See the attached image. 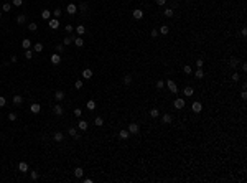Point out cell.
<instances>
[{
	"instance_id": "cell-1",
	"label": "cell",
	"mask_w": 247,
	"mask_h": 183,
	"mask_svg": "<svg viewBox=\"0 0 247 183\" xmlns=\"http://www.w3.org/2000/svg\"><path fill=\"white\" fill-rule=\"evenodd\" d=\"M165 84H166V88L170 89V92H173V94H175V92H178V86H176V84L173 83L171 79H168V81H166Z\"/></svg>"
},
{
	"instance_id": "cell-2",
	"label": "cell",
	"mask_w": 247,
	"mask_h": 183,
	"mask_svg": "<svg viewBox=\"0 0 247 183\" xmlns=\"http://www.w3.org/2000/svg\"><path fill=\"white\" fill-rule=\"evenodd\" d=\"M48 27L51 28V30H58V28H59V22H58V18H49Z\"/></svg>"
},
{
	"instance_id": "cell-3",
	"label": "cell",
	"mask_w": 247,
	"mask_h": 183,
	"mask_svg": "<svg viewBox=\"0 0 247 183\" xmlns=\"http://www.w3.org/2000/svg\"><path fill=\"white\" fill-rule=\"evenodd\" d=\"M191 109H193V112H196V114H198V112L203 111V104H201L199 101H194V102L191 104Z\"/></svg>"
},
{
	"instance_id": "cell-4",
	"label": "cell",
	"mask_w": 247,
	"mask_h": 183,
	"mask_svg": "<svg viewBox=\"0 0 247 183\" xmlns=\"http://www.w3.org/2000/svg\"><path fill=\"white\" fill-rule=\"evenodd\" d=\"M132 17L135 18V20H142V18H143V10H140V8H135V10L132 12Z\"/></svg>"
},
{
	"instance_id": "cell-5",
	"label": "cell",
	"mask_w": 247,
	"mask_h": 183,
	"mask_svg": "<svg viewBox=\"0 0 247 183\" xmlns=\"http://www.w3.org/2000/svg\"><path fill=\"white\" fill-rule=\"evenodd\" d=\"M129 132H130V134H133V135H135V134H138V132H140V127H138V124L132 122L130 125H129Z\"/></svg>"
},
{
	"instance_id": "cell-6",
	"label": "cell",
	"mask_w": 247,
	"mask_h": 183,
	"mask_svg": "<svg viewBox=\"0 0 247 183\" xmlns=\"http://www.w3.org/2000/svg\"><path fill=\"white\" fill-rule=\"evenodd\" d=\"M53 112H55L56 116H63V114H64V109H63L61 104H56V106H53Z\"/></svg>"
},
{
	"instance_id": "cell-7",
	"label": "cell",
	"mask_w": 247,
	"mask_h": 183,
	"mask_svg": "<svg viewBox=\"0 0 247 183\" xmlns=\"http://www.w3.org/2000/svg\"><path fill=\"white\" fill-rule=\"evenodd\" d=\"M49 60H51L53 64H59V63H61V55H59V53H53Z\"/></svg>"
},
{
	"instance_id": "cell-8",
	"label": "cell",
	"mask_w": 247,
	"mask_h": 183,
	"mask_svg": "<svg viewBox=\"0 0 247 183\" xmlns=\"http://www.w3.org/2000/svg\"><path fill=\"white\" fill-rule=\"evenodd\" d=\"M173 106H175V109H183V107H185V99H183V97H178V99L173 102Z\"/></svg>"
},
{
	"instance_id": "cell-9",
	"label": "cell",
	"mask_w": 247,
	"mask_h": 183,
	"mask_svg": "<svg viewBox=\"0 0 247 183\" xmlns=\"http://www.w3.org/2000/svg\"><path fill=\"white\" fill-rule=\"evenodd\" d=\"M66 12H68L69 15H74V13H76V12H77V7L74 5V3H69V5L66 7Z\"/></svg>"
},
{
	"instance_id": "cell-10",
	"label": "cell",
	"mask_w": 247,
	"mask_h": 183,
	"mask_svg": "<svg viewBox=\"0 0 247 183\" xmlns=\"http://www.w3.org/2000/svg\"><path fill=\"white\" fill-rule=\"evenodd\" d=\"M53 139H55V142H63L64 134H63V132H55V134H53Z\"/></svg>"
},
{
	"instance_id": "cell-11",
	"label": "cell",
	"mask_w": 247,
	"mask_h": 183,
	"mask_svg": "<svg viewBox=\"0 0 247 183\" xmlns=\"http://www.w3.org/2000/svg\"><path fill=\"white\" fill-rule=\"evenodd\" d=\"M18 170L23 172V173H27L28 172V163L27 162H20V163H18Z\"/></svg>"
},
{
	"instance_id": "cell-12",
	"label": "cell",
	"mask_w": 247,
	"mask_h": 183,
	"mask_svg": "<svg viewBox=\"0 0 247 183\" xmlns=\"http://www.w3.org/2000/svg\"><path fill=\"white\" fill-rule=\"evenodd\" d=\"M30 109H31V112H33V114H38V112L41 111V106L35 102V104H31V106H30Z\"/></svg>"
},
{
	"instance_id": "cell-13",
	"label": "cell",
	"mask_w": 247,
	"mask_h": 183,
	"mask_svg": "<svg viewBox=\"0 0 247 183\" xmlns=\"http://www.w3.org/2000/svg\"><path fill=\"white\" fill-rule=\"evenodd\" d=\"M51 15H53V13H51V12H49L48 8H44V10L41 12V17H43L44 20H49V18H51Z\"/></svg>"
},
{
	"instance_id": "cell-14",
	"label": "cell",
	"mask_w": 247,
	"mask_h": 183,
	"mask_svg": "<svg viewBox=\"0 0 247 183\" xmlns=\"http://www.w3.org/2000/svg\"><path fill=\"white\" fill-rule=\"evenodd\" d=\"M76 33H77V36H82V35L86 33V27H82V25L76 27Z\"/></svg>"
},
{
	"instance_id": "cell-15",
	"label": "cell",
	"mask_w": 247,
	"mask_h": 183,
	"mask_svg": "<svg viewBox=\"0 0 247 183\" xmlns=\"http://www.w3.org/2000/svg\"><path fill=\"white\" fill-rule=\"evenodd\" d=\"M74 38H76V36H64V40H63V45H64V46L71 45L73 41H74Z\"/></svg>"
},
{
	"instance_id": "cell-16",
	"label": "cell",
	"mask_w": 247,
	"mask_h": 183,
	"mask_svg": "<svg viewBox=\"0 0 247 183\" xmlns=\"http://www.w3.org/2000/svg\"><path fill=\"white\" fill-rule=\"evenodd\" d=\"M129 135H130L129 130H120V132H119V137H120L122 140H127V139H129Z\"/></svg>"
},
{
	"instance_id": "cell-17",
	"label": "cell",
	"mask_w": 247,
	"mask_h": 183,
	"mask_svg": "<svg viewBox=\"0 0 247 183\" xmlns=\"http://www.w3.org/2000/svg\"><path fill=\"white\" fill-rule=\"evenodd\" d=\"M73 43H74V45H76V46H77V48H81V46H82V45H84V40H82V38H81V36H76V38H74V41H73Z\"/></svg>"
},
{
	"instance_id": "cell-18",
	"label": "cell",
	"mask_w": 247,
	"mask_h": 183,
	"mask_svg": "<svg viewBox=\"0 0 247 183\" xmlns=\"http://www.w3.org/2000/svg\"><path fill=\"white\" fill-rule=\"evenodd\" d=\"M82 78H86V79H89V78H92V69H84L82 71Z\"/></svg>"
},
{
	"instance_id": "cell-19",
	"label": "cell",
	"mask_w": 247,
	"mask_h": 183,
	"mask_svg": "<svg viewBox=\"0 0 247 183\" xmlns=\"http://www.w3.org/2000/svg\"><path fill=\"white\" fill-rule=\"evenodd\" d=\"M25 22H27V15H23V13H22V15H18V17H16V23H18V25H23Z\"/></svg>"
},
{
	"instance_id": "cell-20",
	"label": "cell",
	"mask_w": 247,
	"mask_h": 183,
	"mask_svg": "<svg viewBox=\"0 0 247 183\" xmlns=\"http://www.w3.org/2000/svg\"><path fill=\"white\" fill-rule=\"evenodd\" d=\"M87 127H89L87 121H79V130H87Z\"/></svg>"
},
{
	"instance_id": "cell-21",
	"label": "cell",
	"mask_w": 247,
	"mask_h": 183,
	"mask_svg": "<svg viewBox=\"0 0 247 183\" xmlns=\"http://www.w3.org/2000/svg\"><path fill=\"white\" fill-rule=\"evenodd\" d=\"M22 102H23V97H22V96H18V94L13 96V104H15V106H20Z\"/></svg>"
},
{
	"instance_id": "cell-22",
	"label": "cell",
	"mask_w": 247,
	"mask_h": 183,
	"mask_svg": "<svg viewBox=\"0 0 247 183\" xmlns=\"http://www.w3.org/2000/svg\"><path fill=\"white\" fill-rule=\"evenodd\" d=\"M86 107H87L89 111H94V109H96V102H94L92 99H89L87 102H86Z\"/></svg>"
},
{
	"instance_id": "cell-23",
	"label": "cell",
	"mask_w": 247,
	"mask_h": 183,
	"mask_svg": "<svg viewBox=\"0 0 247 183\" xmlns=\"http://www.w3.org/2000/svg\"><path fill=\"white\" fill-rule=\"evenodd\" d=\"M55 99L56 101H63L64 99V92H63V91H56L55 92Z\"/></svg>"
},
{
	"instance_id": "cell-24",
	"label": "cell",
	"mask_w": 247,
	"mask_h": 183,
	"mask_svg": "<svg viewBox=\"0 0 247 183\" xmlns=\"http://www.w3.org/2000/svg\"><path fill=\"white\" fill-rule=\"evenodd\" d=\"M183 92H185V96H186V97H189V96H193V94H194V91H193V88H191V86L185 88V91H183Z\"/></svg>"
},
{
	"instance_id": "cell-25",
	"label": "cell",
	"mask_w": 247,
	"mask_h": 183,
	"mask_svg": "<svg viewBox=\"0 0 247 183\" xmlns=\"http://www.w3.org/2000/svg\"><path fill=\"white\" fill-rule=\"evenodd\" d=\"M158 116H160V111L157 109V107H153V109L150 111V117H152V119H157Z\"/></svg>"
},
{
	"instance_id": "cell-26",
	"label": "cell",
	"mask_w": 247,
	"mask_h": 183,
	"mask_svg": "<svg viewBox=\"0 0 247 183\" xmlns=\"http://www.w3.org/2000/svg\"><path fill=\"white\" fill-rule=\"evenodd\" d=\"M194 76H196V79H201V78H204V73H203V69H201V68H198L196 71H194Z\"/></svg>"
},
{
	"instance_id": "cell-27",
	"label": "cell",
	"mask_w": 247,
	"mask_h": 183,
	"mask_svg": "<svg viewBox=\"0 0 247 183\" xmlns=\"http://www.w3.org/2000/svg\"><path fill=\"white\" fill-rule=\"evenodd\" d=\"M22 46L25 48V50H30V46H31V41H30L28 38H25V40L22 41Z\"/></svg>"
},
{
	"instance_id": "cell-28",
	"label": "cell",
	"mask_w": 247,
	"mask_h": 183,
	"mask_svg": "<svg viewBox=\"0 0 247 183\" xmlns=\"http://www.w3.org/2000/svg\"><path fill=\"white\" fill-rule=\"evenodd\" d=\"M168 31H170L168 25H161V27H160V33L161 35H168Z\"/></svg>"
},
{
	"instance_id": "cell-29",
	"label": "cell",
	"mask_w": 247,
	"mask_h": 183,
	"mask_svg": "<svg viewBox=\"0 0 247 183\" xmlns=\"http://www.w3.org/2000/svg\"><path fill=\"white\" fill-rule=\"evenodd\" d=\"M33 51H35V53H41V51H43V45H41V43H36L35 46H33Z\"/></svg>"
},
{
	"instance_id": "cell-30",
	"label": "cell",
	"mask_w": 247,
	"mask_h": 183,
	"mask_svg": "<svg viewBox=\"0 0 247 183\" xmlns=\"http://www.w3.org/2000/svg\"><path fill=\"white\" fill-rule=\"evenodd\" d=\"M74 175H76V177H77V178H81V177H82V175H84V170H82V168H81V167H77V168H76V170H74Z\"/></svg>"
},
{
	"instance_id": "cell-31",
	"label": "cell",
	"mask_w": 247,
	"mask_h": 183,
	"mask_svg": "<svg viewBox=\"0 0 247 183\" xmlns=\"http://www.w3.org/2000/svg\"><path fill=\"white\" fill-rule=\"evenodd\" d=\"M161 121H163L165 124H171V116H170V114H163Z\"/></svg>"
},
{
	"instance_id": "cell-32",
	"label": "cell",
	"mask_w": 247,
	"mask_h": 183,
	"mask_svg": "<svg viewBox=\"0 0 247 183\" xmlns=\"http://www.w3.org/2000/svg\"><path fill=\"white\" fill-rule=\"evenodd\" d=\"M124 84H125V86L132 84V76L130 74H125V76H124Z\"/></svg>"
},
{
	"instance_id": "cell-33",
	"label": "cell",
	"mask_w": 247,
	"mask_h": 183,
	"mask_svg": "<svg viewBox=\"0 0 247 183\" xmlns=\"http://www.w3.org/2000/svg\"><path fill=\"white\" fill-rule=\"evenodd\" d=\"M229 64L232 68H237V64H239V61H237V58H231L229 60Z\"/></svg>"
},
{
	"instance_id": "cell-34",
	"label": "cell",
	"mask_w": 247,
	"mask_h": 183,
	"mask_svg": "<svg viewBox=\"0 0 247 183\" xmlns=\"http://www.w3.org/2000/svg\"><path fill=\"white\" fill-rule=\"evenodd\" d=\"M30 177H31V180H38V178H40V173L36 172V170H33V172H30Z\"/></svg>"
},
{
	"instance_id": "cell-35",
	"label": "cell",
	"mask_w": 247,
	"mask_h": 183,
	"mask_svg": "<svg viewBox=\"0 0 247 183\" xmlns=\"http://www.w3.org/2000/svg\"><path fill=\"white\" fill-rule=\"evenodd\" d=\"M68 134H69L71 137H74V135L77 134V129L76 127H69V129H68Z\"/></svg>"
},
{
	"instance_id": "cell-36",
	"label": "cell",
	"mask_w": 247,
	"mask_h": 183,
	"mask_svg": "<svg viewBox=\"0 0 247 183\" xmlns=\"http://www.w3.org/2000/svg\"><path fill=\"white\" fill-rule=\"evenodd\" d=\"M36 28H38V25H36L35 22H31L30 25H28V30H30V31H36Z\"/></svg>"
},
{
	"instance_id": "cell-37",
	"label": "cell",
	"mask_w": 247,
	"mask_h": 183,
	"mask_svg": "<svg viewBox=\"0 0 247 183\" xmlns=\"http://www.w3.org/2000/svg\"><path fill=\"white\" fill-rule=\"evenodd\" d=\"M94 124H96V125H99V127H101V125L104 124V119H102V117H96V121H94Z\"/></svg>"
},
{
	"instance_id": "cell-38",
	"label": "cell",
	"mask_w": 247,
	"mask_h": 183,
	"mask_svg": "<svg viewBox=\"0 0 247 183\" xmlns=\"http://www.w3.org/2000/svg\"><path fill=\"white\" fill-rule=\"evenodd\" d=\"M33 53H35L33 50H27V51H25V56H27V60H31V58H33Z\"/></svg>"
},
{
	"instance_id": "cell-39",
	"label": "cell",
	"mask_w": 247,
	"mask_h": 183,
	"mask_svg": "<svg viewBox=\"0 0 247 183\" xmlns=\"http://www.w3.org/2000/svg\"><path fill=\"white\" fill-rule=\"evenodd\" d=\"M163 13H165V17H168V18H171V17H173V10H171V8H166V10H165Z\"/></svg>"
},
{
	"instance_id": "cell-40",
	"label": "cell",
	"mask_w": 247,
	"mask_h": 183,
	"mask_svg": "<svg viewBox=\"0 0 247 183\" xmlns=\"http://www.w3.org/2000/svg\"><path fill=\"white\" fill-rule=\"evenodd\" d=\"M64 51V45H56V53H63Z\"/></svg>"
},
{
	"instance_id": "cell-41",
	"label": "cell",
	"mask_w": 247,
	"mask_h": 183,
	"mask_svg": "<svg viewBox=\"0 0 247 183\" xmlns=\"http://www.w3.org/2000/svg\"><path fill=\"white\" fill-rule=\"evenodd\" d=\"M8 121H12V122L16 121V114L15 112H10V114H8Z\"/></svg>"
},
{
	"instance_id": "cell-42",
	"label": "cell",
	"mask_w": 247,
	"mask_h": 183,
	"mask_svg": "<svg viewBox=\"0 0 247 183\" xmlns=\"http://www.w3.org/2000/svg\"><path fill=\"white\" fill-rule=\"evenodd\" d=\"M53 15H55V18H59L61 17V8H56V10L53 12Z\"/></svg>"
},
{
	"instance_id": "cell-43",
	"label": "cell",
	"mask_w": 247,
	"mask_h": 183,
	"mask_svg": "<svg viewBox=\"0 0 247 183\" xmlns=\"http://www.w3.org/2000/svg\"><path fill=\"white\" fill-rule=\"evenodd\" d=\"M74 88H76V89H81L82 88V81H81V79H77L76 83H74Z\"/></svg>"
},
{
	"instance_id": "cell-44",
	"label": "cell",
	"mask_w": 247,
	"mask_h": 183,
	"mask_svg": "<svg viewBox=\"0 0 247 183\" xmlns=\"http://www.w3.org/2000/svg\"><path fill=\"white\" fill-rule=\"evenodd\" d=\"M5 104H7V99L3 96H0V107H5Z\"/></svg>"
},
{
	"instance_id": "cell-45",
	"label": "cell",
	"mask_w": 247,
	"mask_h": 183,
	"mask_svg": "<svg viewBox=\"0 0 247 183\" xmlns=\"http://www.w3.org/2000/svg\"><path fill=\"white\" fill-rule=\"evenodd\" d=\"M10 8H12V5H10V3H3V7H2V10H3V12H8Z\"/></svg>"
},
{
	"instance_id": "cell-46",
	"label": "cell",
	"mask_w": 247,
	"mask_h": 183,
	"mask_svg": "<svg viewBox=\"0 0 247 183\" xmlns=\"http://www.w3.org/2000/svg\"><path fill=\"white\" fill-rule=\"evenodd\" d=\"M74 116H76V117H81V116H82V109H74Z\"/></svg>"
},
{
	"instance_id": "cell-47",
	"label": "cell",
	"mask_w": 247,
	"mask_h": 183,
	"mask_svg": "<svg viewBox=\"0 0 247 183\" xmlns=\"http://www.w3.org/2000/svg\"><path fill=\"white\" fill-rule=\"evenodd\" d=\"M66 33H71V31H73V30H74V27H73V25H66Z\"/></svg>"
},
{
	"instance_id": "cell-48",
	"label": "cell",
	"mask_w": 247,
	"mask_h": 183,
	"mask_svg": "<svg viewBox=\"0 0 247 183\" xmlns=\"http://www.w3.org/2000/svg\"><path fill=\"white\" fill-rule=\"evenodd\" d=\"M150 35H152V38H157V36H158V30H157V28H153Z\"/></svg>"
},
{
	"instance_id": "cell-49",
	"label": "cell",
	"mask_w": 247,
	"mask_h": 183,
	"mask_svg": "<svg viewBox=\"0 0 247 183\" xmlns=\"http://www.w3.org/2000/svg\"><path fill=\"white\" fill-rule=\"evenodd\" d=\"M191 73H193L191 66H185V74H191Z\"/></svg>"
},
{
	"instance_id": "cell-50",
	"label": "cell",
	"mask_w": 247,
	"mask_h": 183,
	"mask_svg": "<svg viewBox=\"0 0 247 183\" xmlns=\"http://www.w3.org/2000/svg\"><path fill=\"white\" fill-rule=\"evenodd\" d=\"M165 88V83H163V81H158V83H157V89H163Z\"/></svg>"
},
{
	"instance_id": "cell-51",
	"label": "cell",
	"mask_w": 247,
	"mask_h": 183,
	"mask_svg": "<svg viewBox=\"0 0 247 183\" xmlns=\"http://www.w3.org/2000/svg\"><path fill=\"white\" fill-rule=\"evenodd\" d=\"M239 79H241V76H239L237 73H234V74H232V81H236V83H237Z\"/></svg>"
},
{
	"instance_id": "cell-52",
	"label": "cell",
	"mask_w": 247,
	"mask_h": 183,
	"mask_svg": "<svg viewBox=\"0 0 247 183\" xmlns=\"http://www.w3.org/2000/svg\"><path fill=\"white\" fill-rule=\"evenodd\" d=\"M79 10H81V12H86V10H87V5H86V3H81V5H79Z\"/></svg>"
},
{
	"instance_id": "cell-53",
	"label": "cell",
	"mask_w": 247,
	"mask_h": 183,
	"mask_svg": "<svg viewBox=\"0 0 247 183\" xmlns=\"http://www.w3.org/2000/svg\"><path fill=\"white\" fill-rule=\"evenodd\" d=\"M203 64H204L203 60H196V66H198V68H203Z\"/></svg>"
},
{
	"instance_id": "cell-54",
	"label": "cell",
	"mask_w": 247,
	"mask_h": 183,
	"mask_svg": "<svg viewBox=\"0 0 247 183\" xmlns=\"http://www.w3.org/2000/svg\"><path fill=\"white\" fill-rule=\"evenodd\" d=\"M22 3H23V0H13V5L15 7H20Z\"/></svg>"
},
{
	"instance_id": "cell-55",
	"label": "cell",
	"mask_w": 247,
	"mask_h": 183,
	"mask_svg": "<svg viewBox=\"0 0 247 183\" xmlns=\"http://www.w3.org/2000/svg\"><path fill=\"white\" fill-rule=\"evenodd\" d=\"M241 97H242V99H247V91H246V89H242V92H241Z\"/></svg>"
},
{
	"instance_id": "cell-56",
	"label": "cell",
	"mask_w": 247,
	"mask_h": 183,
	"mask_svg": "<svg viewBox=\"0 0 247 183\" xmlns=\"http://www.w3.org/2000/svg\"><path fill=\"white\" fill-rule=\"evenodd\" d=\"M165 3H166V0H157V5H160V7L165 5Z\"/></svg>"
},
{
	"instance_id": "cell-57",
	"label": "cell",
	"mask_w": 247,
	"mask_h": 183,
	"mask_svg": "<svg viewBox=\"0 0 247 183\" xmlns=\"http://www.w3.org/2000/svg\"><path fill=\"white\" fill-rule=\"evenodd\" d=\"M241 33H242V36H247V28H242Z\"/></svg>"
},
{
	"instance_id": "cell-58",
	"label": "cell",
	"mask_w": 247,
	"mask_h": 183,
	"mask_svg": "<svg viewBox=\"0 0 247 183\" xmlns=\"http://www.w3.org/2000/svg\"><path fill=\"white\" fill-rule=\"evenodd\" d=\"M16 60H18V58H16L15 55H13V56H12V58H10V61H12V63H16Z\"/></svg>"
},
{
	"instance_id": "cell-59",
	"label": "cell",
	"mask_w": 247,
	"mask_h": 183,
	"mask_svg": "<svg viewBox=\"0 0 247 183\" xmlns=\"http://www.w3.org/2000/svg\"><path fill=\"white\" fill-rule=\"evenodd\" d=\"M242 71H244V73L247 71V64H246V63H242Z\"/></svg>"
},
{
	"instance_id": "cell-60",
	"label": "cell",
	"mask_w": 247,
	"mask_h": 183,
	"mask_svg": "<svg viewBox=\"0 0 247 183\" xmlns=\"http://www.w3.org/2000/svg\"><path fill=\"white\" fill-rule=\"evenodd\" d=\"M0 17H2V13H0Z\"/></svg>"
}]
</instances>
